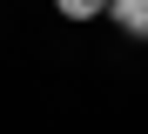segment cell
<instances>
[{
    "mask_svg": "<svg viewBox=\"0 0 148 134\" xmlns=\"http://www.w3.org/2000/svg\"><path fill=\"white\" fill-rule=\"evenodd\" d=\"M54 7L67 14V20H94V14H108L114 0H54Z\"/></svg>",
    "mask_w": 148,
    "mask_h": 134,
    "instance_id": "7a4b0ae2",
    "label": "cell"
},
{
    "mask_svg": "<svg viewBox=\"0 0 148 134\" xmlns=\"http://www.w3.org/2000/svg\"><path fill=\"white\" fill-rule=\"evenodd\" d=\"M108 14L121 20V34H135V40H148V0H114Z\"/></svg>",
    "mask_w": 148,
    "mask_h": 134,
    "instance_id": "6da1fadb",
    "label": "cell"
}]
</instances>
